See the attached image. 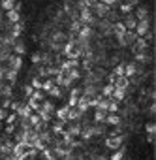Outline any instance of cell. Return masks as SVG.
Segmentation results:
<instances>
[{"label": "cell", "mask_w": 156, "mask_h": 160, "mask_svg": "<svg viewBox=\"0 0 156 160\" xmlns=\"http://www.w3.org/2000/svg\"><path fill=\"white\" fill-rule=\"evenodd\" d=\"M135 19H137V21H141V19H149V12H147L145 6L137 8V17H135Z\"/></svg>", "instance_id": "f546056e"}, {"label": "cell", "mask_w": 156, "mask_h": 160, "mask_svg": "<svg viewBox=\"0 0 156 160\" xmlns=\"http://www.w3.org/2000/svg\"><path fill=\"white\" fill-rule=\"evenodd\" d=\"M105 117H107V111H102V109H96L94 111V121L96 122H104Z\"/></svg>", "instance_id": "83f0119b"}, {"label": "cell", "mask_w": 156, "mask_h": 160, "mask_svg": "<svg viewBox=\"0 0 156 160\" xmlns=\"http://www.w3.org/2000/svg\"><path fill=\"white\" fill-rule=\"evenodd\" d=\"M25 92H27L28 96H32V92H34V91H32V87H27V89H25Z\"/></svg>", "instance_id": "f5cc1de1"}, {"label": "cell", "mask_w": 156, "mask_h": 160, "mask_svg": "<svg viewBox=\"0 0 156 160\" xmlns=\"http://www.w3.org/2000/svg\"><path fill=\"white\" fill-rule=\"evenodd\" d=\"M102 2H104V4H105V6H113V4H115V2H117V0H102Z\"/></svg>", "instance_id": "f907efd6"}, {"label": "cell", "mask_w": 156, "mask_h": 160, "mask_svg": "<svg viewBox=\"0 0 156 160\" xmlns=\"http://www.w3.org/2000/svg\"><path fill=\"white\" fill-rule=\"evenodd\" d=\"M13 130H15V124H8V126H6V132H8V134H12Z\"/></svg>", "instance_id": "681fc988"}, {"label": "cell", "mask_w": 156, "mask_h": 160, "mask_svg": "<svg viewBox=\"0 0 156 160\" xmlns=\"http://www.w3.org/2000/svg\"><path fill=\"white\" fill-rule=\"evenodd\" d=\"M30 98H34V100H38V102H41V100H43V92H40V91H34Z\"/></svg>", "instance_id": "b9f144b4"}, {"label": "cell", "mask_w": 156, "mask_h": 160, "mask_svg": "<svg viewBox=\"0 0 156 160\" xmlns=\"http://www.w3.org/2000/svg\"><path fill=\"white\" fill-rule=\"evenodd\" d=\"M81 128H83V126H79V124H71L70 130H68V134H70V136H79V134H81Z\"/></svg>", "instance_id": "e575fe53"}, {"label": "cell", "mask_w": 156, "mask_h": 160, "mask_svg": "<svg viewBox=\"0 0 156 160\" xmlns=\"http://www.w3.org/2000/svg\"><path fill=\"white\" fill-rule=\"evenodd\" d=\"M115 79H117V75H115V73H111V75L107 77V83H111V85H113V83H115Z\"/></svg>", "instance_id": "7dc6e473"}, {"label": "cell", "mask_w": 156, "mask_h": 160, "mask_svg": "<svg viewBox=\"0 0 156 160\" xmlns=\"http://www.w3.org/2000/svg\"><path fill=\"white\" fill-rule=\"evenodd\" d=\"M111 98H113L115 102H122V100L126 98V91H124V89H115L113 94H111Z\"/></svg>", "instance_id": "e0dca14e"}, {"label": "cell", "mask_w": 156, "mask_h": 160, "mask_svg": "<svg viewBox=\"0 0 156 160\" xmlns=\"http://www.w3.org/2000/svg\"><path fill=\"white\" fill-rule=\"evenodd\" d=\"M81 117H83V113L77 109V108H70L68 109V119L70 121H77V119H81Z\"/></svg>", "instance_id": "ac0fdd59"}, {"label": "cell", "mask_w": 156, "mask_h": 160, "mask_svg": "<svg viewBox=\"0 0 156 160\" xmlns=\"http://www.w3.org/2000/svg\"><path fill=\"white\" fill-rule=\"evenodd\" d=\"M77 40V38H75ZM75 40H68L66 42V45L62 47V53L66 55V58H71V60H77L79 57H83V51H81V47L77 45V42Z\"/></svg>", "instance_id": "6da1fadb"}, {"label": "cell", "mask_w": 156, "mask_h": 160, "mask_svg": "<svg viewBox=\"0 0 156 160\" xmlns=\"http://www.w3.org/2000/svg\"><path fill=\"white\" fill-rule=\"evenodd\" d=\"M68 109H70V106H64V108H58V109H56L58 121H66V119H68Z\"/></svg>", "instance_id": "7402d4cb"}, {"label": "cell", "mask_w": 156, "mask_h": 160, "mask_svg": "<svg viewBox=\"0 0 156 160\" xmlns=\"http://www.w3.org/2000/svg\"><path fill=\"white\" fill-rule=\"evenodd\" d=\"M147 132H149V134H154V122H149V124H147Z\"/></svg>", "instance_id": "bcb514c9"}, {"label": "cell", "mask_w": 156, "mask_h": 160, "mask_svg": "<svg viewBox=\"0 0 156 160\" xmlns=\"http://www.w3.org/2000/svg\"><path fill=\"white\" fill-rule=\"evenodd\" d=\"M32 87H34V89H41V79H40V77H34V79H32Z\"/></svg>", "instance_id": "7bdbcfd3"}, {"label": "cell", "mask_w": 156, "mask_h": 160, "mask_svg": "<svg viewBox=\"0 0 156 160\" xmlns=\"http://www.w3.org/2000/svg\"><path fill=\"white\" fill-rule=\"evenodd\" d=\"M124 158V149L120 147V149H117L113 154H111V160H122Z\"/></svg>", "instance_id": "74e56055"}, {"label": "cell", "mask_w": 156, "mask_h": 160, "mask_svg": "<svg viewBox=\"0 0 156 160\" xmlns=\"http://www.w3.org/2000/svg\"><path fill=\"white\" fill-rule=\"evenodd\" d=\"M66 42H68V36H66L64 32H55V34H53L51 47H53V49H62V47L66 45Z\"/></svg>", "instance_id": "7a4b0ae2"}, {"label": "cell", "mask_w": 156, "mask_h": 160, "mask_svg": "<svg viewBox=\"0 0 156 160\" xmlns=\"http://www.w3.org/2000/svg\"><path fill=\"white\" fill-rule=\"evenodd\" d=\"M117 40H119L120 45H132V43L137 40V34H135L134 30H126V32H124L122 36H119Z\"/></svg>", "instance_id": "3957f363"}, {"label": "cell", "mask_w": 156, "mask_h": 160, "mask_svg": "<svg viewBox=\"0 0 156 160\" xmlns=\"http://www.w3.org/2000/svg\"><path fill=\"white\" fill-rule=\"evenodd\" d=\"M49 96H53V98H60V96H62V87L55 85V87L49 91Z\"/></svg>", "instance_id": "1f68e13d"}, {"label": "cell", "mask_w": 156, "mask_h": 160, "mask_svg": "<svg viewBox=\"0 0 156 160\" xmlns=\"http://www.w3.org/2000/svg\"><path fill=\"white\" fill-rule=\"evenodd\" d=\"M55 83H56L58 87H70V85H71V77H70L66 72H58V73L55 75Z\"/></svg>", "instance_id": "277c9868"}, {"label": "cell", "mask_w": 156, "mask_h": 160, "mask_svg": "<svg viewBox=\"0 0 156 160\" xmlns=\"http://www.w3.org/2000/svg\"><path fill=\"white\" fill-rule=\"evenodd\" d=\"M0 94H2L4 98H10L12 96V87L6 85V83H2V85H0Z\"/></svg>", "instance_id": "f1b7e54d"}, {"label": "cell", "mask_w": 156, "mask_h": 160, "mask_svg": "<svg viewBox=\"0 0 156 160\" xmlns=\"http://www.w3.org/2000/svg\"><path fill=\"white\" fill-rule=\"evenodd\" d=\"M111 32H113V34H115V36L119 38V36H122V34L126 32V27L122 25V21H117V23L113 25V28H111Z\"/></svg>", "instance_id": "9a60e30c"}, {"label": "cell", "mask_w": 156, "mask_h": 160, "mask_svg": "<svg viewBox=\"0 0 156 160\" xmlns=\"http://www.w3.org/2000/svg\"><path fill=\"white\" fill-rule=\"evenodd\" d=\"M2 10H4V12L15 10V0H2Z\"/></svg>", "instance_id": "484cf974"}, {"label": "cell", "mask_w": 156, "mask_h": 160, "mask_svg": "<svg viewBox=\"0 0 156 160\" xmlns=\"http://www.w3.org/2000/svg\"><path fill=\"white\" fill-rule=\"evenodd\" d=\"M79 21H81L83 25H89V27H90V25H94L96 17H94V15H92V12L87 8V10H81V12H79Z\"/></svg>", "instance_id": "5b68a950"}, {"label": "cell", "mask_w": 156, "mask_h": 160, "mask_svg": "<svg viewBox=\"0 0 156 160\" xmlns=\"http://www.w3.org/2000/svg\"><path fill=\"white\" fill-rule=\"evenodd\" d=\"M113 85H115V89H124V91H126V89L130 87V79H128L126 75H119V77L115 79Z\"/></svg>", "instance_id": "9c48e42d"}, {"label": "cell", "mask_w": 156, "mask_h": 160, "mask_svg": "<svg viewBox=\"0 0 156 160\" xmlns=\"http://www.w3.org/2000/svg\"><path fill=\"white\" fill-rule=\"evenodd\" d=\"M6 79H8L10 83H13L15 79H17V72H15V70H12V68H8V70H6Z\"/></svg>", "instance_id": "836d02e7"}, {"label": "cell", "mask_w": 156, "mask_h": 160, "mask_svg": "<svg viewBox=\"0 0 156 160\" xmlns=\"http://www.w3.org/2000/svg\"><path fill=\"white\" fill-rule=\"evenodd\" d=\"M149 21H150V19H141V21H137V25H135V34H137V36H145V34L149 32Z\"/></svg>", "instance_id": "ba28073f"}, {"label": "cell", "mask_w": 156, "mask_h": 160, "mask_svg": "<svg viewBox=\"0 0 156 160\" xmlns=\"http://www.w3.org/2000/svg\"><path fill=\"white\" fill-rule=\"evenodd\" d=\"M105 122H107V124H115V126H117V124H120V117H119L117 113H109V115L105 117Z\"/></svg>", "instance_id": "603a6c76"}, {"label": "cell", "mask_w": 156, "mask_h": 160, "mask_svg": "<svg viewBox=\"0 0 156 160\" xmlns=\"http://www.w3.org/2000/svg\"><path fill=\"white\" fill-rule=\"evenodd\" d=\"M15 113H17L19 117H23V119H28V117H30V113H32V109H30L28 106H23V104H21V108H19Z\"/></svg>", "instance_id": "ffe728a7"}, {"label": "cell", "mask_w": 156, "mask_h": 160, "mask_svg": "<svg viewBox=\"0 0 156 160\" xmlns=\"http://www.w3.org/2000/svg\"><path fill=\"white\" fill-rule=\"evenodd\" d=\"M40 109H41V111H47V113H53V111H55V106H53L51 102H43V104L40 106Z\"/></svg>", "instance_id": "8d00e7d4"}, {"label": "cell", "mask_w": 156, "mask_h": 160, "mask_svg": "<svg viewBox=\"0 0 156 160\" xmlns=\"http://www.w3.org/2000/svg\"><path fill=\"white\" fill-rule=\"evenodd\" d=\"M53 132H55V134H62V132H64V121H56V122L53 124Z\"/></svg>", "instance_id": "d590c367"}, {"label": "cell", "mask_w": 156, "mask_h": 160, "mask_svg": "<svg viewBox=\"0 0 156 160\" xmlns=\"http://www.w3.org/2000/svg\"><path fill=\"white\" fill-rule=\"evenodd\" d=\"M75 108L79 109L81 113H85V111H87V109L90 108V106H89V96L81 94V96H79V100H77V106H75Z\"/></svg>", "instance_id": "8fae6325"}, {"label": "cell", "mask_w": 156, "mask_h": 160, "mask_svg": "<svg viewBox=\"0 0 156 160\" xmlns=\"http://www.w3.org/2000/svg\"><path fill=\"white\" fill-rule=\"evenodd\" d=\"M122 25L126 27V30H135V25H137V19L134 15H126V19L122 21Z\"/></svg>", "instance_id": "5bb4252c"}, {"label": "cell", "mask_w": 156, "mask_h": 160, "mask_svg": "<svg viewBox=\"0 0 156 160\" xmlns=\"http://www.w3.org/2000/svg\"><path fill=\"white\" fill-rule=\"evenodd\" d=\"M92 8H94V13H96L98 17H102V19H104V17H107V13H109V6H105L102 0H98V2H96Z\"/></svg>", "instance_id": "52a82bcc"}, {"label": "cell", "mask_w": 156, "mask_h": 160, "mask_svg": "<svg viewBox=\"0 0 156 160\" xmlns=\"http://www.w3.org/2000/svg\"><path fill=\"white\" fill-rule=\"evenodd\" d=\"M12 49L15 51V55H23V53H25V43H23L21 40H15L13 45H12Z\"/></svg>", "instance_id": "44dd1931"}, {"label": "cell", "mask_w": 156, "mask_h": 160, "mask_svg": "<svg viewBox=\"0 0 156 160\" xmlns=\"http://www.w3.org/2000/svg\"><path fill=\"white\" fill-rule=\"evenodd\" d=\"M113 73H115L117 77H119V75H124V64H119V66L115 68V72H113Z\"/></svg>", "instance_id": "60d3db41"}, {"label": "cell", "mask_w": 156, "mask_h": 160, "mask_svg": "<svg viewBox=\"0 0 156 160\" xmlns=\"http://www.w3.org/2000/svg\"><path fill=\"white\" fill-rule=\"evenodd\" d=\"M85 2H87V6H89V8H92V6L98 2V0H85Z\"/></svg>", "instance_id": "816d5d0a"}, {"label": "cell", "mask_w": 156, "mask_h": 160, "mask_svg": "<svg viewBox=\"0 0 156 160\" xmlns=\"http://www.w3.org/2000/svg\"><path fill=\"white\" fill-rule=\"evenodd\" d=\"M147 139H149V143H152V141H154V134H149Z\"/></svg>", "instance_id": "db71d44e"}, {"label": "cell", "mask_w": 156, "mask_h": 160, "mask_svg": "<svg viewBox=\"0 0 156 160\" xmlns=\"http://www.w3.org/2000/svg\"><path fill=\"white\" fill-rule=\"evenodd\" d=\"M4 160H19L13 152H8V154H4Z\"/></svg>", "instance_id": "ee69618b"}, {"label": "cell", "mask_w": 156, "mask_h": 160, "mask_svg": "<svg viewBox=\"0 0 156 160\" xmlns=\"http://www.w3.org/2000/svg\"><path fill=\"white\" fill-rule=\"evenodd\" d=\"M55 87V79H51V77H47L45 81H41V89L45 91V92H49L51 89Z\"/></svg>", "instance_id": "d4e9b609"}, {"label": "cell", "mask_w": 156, "mask_h": 160, "mask_svg": "<svg viewBox=\"0 0 156 160\" xmlns=\"http://www.w3.org/2000/svg\"><path fill=\"white\" fill-rule=\"evenodd\" d=\"M6 117H8V111H6L4 108H0V121H4Z\"/></svg>", "instance_id": "f6af8a7d"}, {"label": "cell", "mask_w": 156, "mask_h": 160, "mask_svg": "<svg viewBox=\"0 0 156 160\" xmlns=\"http://www.w3.org/2000/svg\"><path fill=\"white\" fill-rule=\"evenodd\" d=\"M90 36H92V28L89 25H83L81 30L77 32V38H81V40H90Z\"/></svg>", "instance_id": "7c38bea8"}, {"label": "cell", "mask_w": 156, "mask_h": 160, "mask_svg": "<svg viewBox=\"0 0 156 160\" xmlns=\"http://www.w3.org/2000/svg\"><path fill=\"white\" fill-rule=\"evenodd\" d=\"M132 6H134V4L124 2V4H120V12H122V13H130V12H132Z\"/></svg>", "instance_id": "ab89813d"}, {"label": "cell", "mask_w": 156, "mask_h": 160, "mask_svg": "<svg viewBox=\"0 0 156 160\" xmlns=\"http://www.w3.org/2000/svg\"><path fill=\"white\" fill-rule=\"evenodd\" d=\"M107 111H109V113H117V111H119V102H115L113 98H109V104H107Z\"/></svg>", "instance_id": "d6a6232c"}, {"label": "cell", "mask_w": 156, "mask_h": 160, "mask_svg": "<svg viewBox=\"0 0 156 160\" xmlns=\"http://www.w3.org/2000/svg\"><path fill=\"white\" fill-rule=\"evenodd\" d=\"M41 156H43V160H56L55 151H53V149H47V147L41 151Z\"/></svg>", "instance_id": "cb8c5ba5"}, {"label": "cell", "mask_w": 156, "mask_h": 160, "mask_svg": "<svg viewBox=\"0 0 156 160\" xmlns=\"http://www.w3.org/2000/svg\"><path fill=\"white\" fill-rule=\"evenodd\" d=\"M12 149H13V143H12L8 138L0 141V152H2V154H8V152H12Z\"/></svg>", "instance_id": "4fadbf2b"}, {"label": "cell", "mask_w": 156, "mask_h": 160, "mask_svg": "<svg viewBox=\"0 0 156 160\" xmlns=\"http://www.w3.org/2000/svg\"><path fill=\"white\" fill-rule=\"evenodd\" d=\"M40 60H41V57H40V55H32V62H34V64H38Z\"/></svg>", "instance_id": "c3c4849f"}, {"label": "cell", "mask_w": 156, "mask_h": 160, "mask_svg": "<svg viewBox=\"0 0 156 160\" xmlns=\"http://www.w3.org/2000/svg\"><path fill=\"white\" fill-rule=\"evenodd\" d=\"M134 73H137V64H135V62L124 64V75H126V77H130V75H134Z\"/></svg>", "instance_id": "2e32d148"}, {"label": "cell", "mask_w": 156, "mask_h": 160, "mask_svg": "<svg viewBox=\"0 0 156 160\" xmlns=\"http://www.w3.org/2000/svg\"><path fill=\"white\" fill-rule=\"evenodd\" d=\"M105 147L107 149H120L122 147V136H109L107 139H105Z\"/></svg>", "instance_id": "8992f818"}, {"label": "cell", "mask_w": 156, "mask_h": 160, "mask_svg": "<svg viewBox=\"0 0 156 160\" xmlns=\"http://www.w3.org/2000/svg\"><path fill=\"white\" fill-rule=\"evenodd\" d=\"M8 62H10V68L15 70V72H19V68L23 66V58H21V55H12Z\"/></svg>", "instance_id": "30bf717a"}, {"label": "cell", "mask_w": 156, "mask_h": 160, "mask_svg": "<svg viewBox=\"0 0 156 160\" xmlns=\"http://www.w3.org/2000/svg\"><path fill=\"white\" fill-rule=\"evenodd\" d=\"M113 91H115V85H111V83H107L104 89H102V96H105V98H111V94H113Z\"/></svg>", "instance_id": "4316f807"}, {"label": "cell", "mask_w": 156, "mask_h": 160, "mask_svg": "<svg viewBox=\"0 0 156 160\" xmlns=\"http://www.w3.org/2000/svg\"><path fill=\"white\" fill-rule=\"evenodd\" d=\"M27 106H28V108H30V109H32V111H38V109H40V106H41V104H40V102H38V100H34V98H30V100H28V104H27Z\"/></svg>", "instance_id": "f35d334b"}, {"label": "cell", "mask_w": 156, "mask_h": 160, "mask_svg": "<svg viewBox=\"0 0 156 160\" xmlns=\"http://www.w3.org/2000/svg\"><path fill=\"white\" fill-rule=\"evenodd\" d=\"M126 2H128V4H135V2H137V0H126Z\"/></svg>", "instance_id": "11a10c76"}, {"label": "cell", "mask_w": 156, "mask_h": 160, "mask_svg": "<svg viewBox=\"0 0 156 160\" xmlns=\"http://www.w3.org/2000/svg\"><path fill=\"white\" fill-rule=\"evenodd\" d=\"M100 28H102V32H104V34H111L113 25H111V21H102V23H100Z\"/></svg>", "instance_id": "4dcf8cb0"}, {"label": "cell", "mask_w": 156, "mask_h": 160, "mask_svg": "<svg viewBox=\"0 0 156 160\" xmlns=\"http://www.w3.org/2000/svg\"><path fill=\"white\" fill-rule=\"evenodd\" d=\"M19 19H21V15H19V12H17V10H12V12H8V23H10V25H15V23H19Z\"/></svg>", "instance_id": "d6986e66"}]
</instances>
